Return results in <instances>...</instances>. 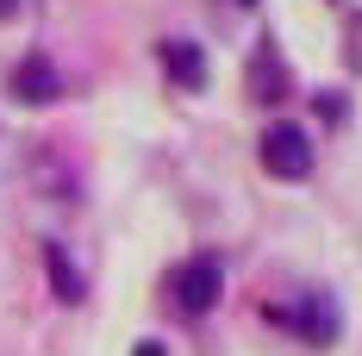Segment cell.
<instances>
[{
    "mask_svg": "<svg viewBox=\"0 0 362 356\" xmlns=\"http://www.w3.org/2000/svg\"><path fill=\"white\" fill-rule=\"evenodd\" d=\"M250 94H256V101H281V94H288V75H281V57H275L269 44H262V50L250 57Z\"/></svg>",
    "mask_w": 362,
    "mask_h": 356,
    "instance_id": "obj_6",
    "label": "cell"
},
{
    "mask_svg": "<svg viewBox=\"0 0 362 356\" xmlns=\"http://www.w3.org/2000/svg\"><path fill=\"white\" fill-rule=\"evenodd\" d=\"M269 319L300 325V338H313V344H331V338H337V325H331V306H325V300H306L300 313H281V306H269Z\"/></svg>",
    "mask_w": 362,
    "mask_h": 356,
    "instance_id": "obj_4",
    "label": "cell"
},
{
    "mask_svg": "<svg viewBox=\"0 0 362 356\" xmlns=\"http://www.w3.org/2000/svg\"><path fill=\"white\" fill-rule=\"evenodd\" d=\"M6 94H13V101H37V107H44V101H57V94H63V75L50 69L44 57H32V63H19V69H13Z\"/></svg>",
    "mask_w": 362,
    "mask_h": 356,
    "instance_id": "obj_3",
    "label": "cell"
},
{
    "mask_svg": "<svg viewBox=\"0 0 362 356\" xmlns=\"http://www.w3.org/2000/svg\"><path fill=\"white\" fill-rule=\"evenodd\" d=\"M344 57L362 69V19H350V32H344Z\"/></svg>",
    "mask_w": 362,
    "mask_h": 356,
    "instance_id": "obj_8",
    "label": "cell"
},
{
    "mask_svg": "<svg viewBox=\"0 0 362 356\" xmlns=\"http://www.w3.org/2000/svg\"><path fill=\"white\" fill-rule=\"evenodd\" d=\"M238 6H256V0H238Z\"/></svg>",
    "mask_w": 362,
    "mask_h": 356,
    "instance_id": "obj_10",
    "label": "cell"
},
{
    "mask_svg": "<svg viewBox=\"0 0 362 356\" xmlns=\"http://www.w3.org/2000/svg\"><path fill=\"white\" fill-rule=\"evenodd\" d=\"M13 6H19V0H0V13H13Z\"/></svg>",
    "mask_w": 362,
    "mask_h": 356,
    "instance_id": "obj_9",
    "label": "cell"
},
{
    "mask_svg": "<svg viewBox=\"0 0 362 356\" xmlns=\"http://www.w3.org/2000/svg\"><path fill=\"white\" fill-rule=\"evenodd\" d=\"M44 263H50V287H57L63 300H81V275H75V263L63 256V244H50V250H44Z\"/></svg>",
    "mask_w": 362,
    "mask_h": 356,
    "instance_id": "obj_7",
    "label": "cell"
},
{
    "mask_svg": "<svg viewBox=\"0 0 362 356\" xmlns=\"http://www.w3.org/2000/svg\"><path fill=\"white\" fill-rule=\"evenodd\" d=\"M163 69L175 75L181 88H200V81H206V57H200L187 38H169V44H163Z\"/></svg>",
    "mask_w": 362,
    "mask_h": 356,
    "instance_id": "obj_5",
    "label": "cell"
},
{
    "mask_svg": "<svg viewBox=\"0 0 362 356\" xmlns=\"http://www.w3.org/2000/svg\"><path fill=\"white\" fill-rule=\"evenodd\" d=\"M218 287H225L218 263H213V256H194V263H181V269H175V306L200 319V313H213V306H218Z\"/></svg>",
    "mask_w": 362,
    "mask_h": 356,
    "instance_id": "obj_2",
    "label": "cell"
},
{
    "mask_svg": "<svg viewBox=\"0 0 362 356\" xmlns=\"http://www.w3.org/2000/svg\"><path fill=\"white\" fill-rule=\"evenodd\" d=\"M262 169L281 176V181H300L306 169H313L306 132H300V125H269V132H262Z\"/></svg>",
    "mask_w": 362,
    "mask_h": 356,
    "instance_id": "obj_1",
    "label": "cell"
}]
</instances>
